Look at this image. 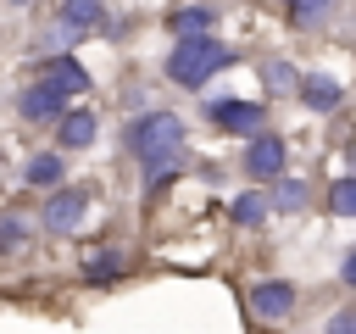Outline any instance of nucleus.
<instances>
[{"mask_svg":"<svg viewBox=\"0 0 356 334\" xmlns=\"http://www.w3.org/2000/svg\"><path fill=\"white\" fill-rule=\"evenodd\" d=\"M100 22H106V6L100 0H61V11H56V33L61 39H83Z\"/></svg>","mask_w":356,"mask_h":334,"instance_id":"obj_6","label":"nucleus"},{"mask_svg":"<svg viewBox=\"0 0 356 334\" xmlns=\"http://www.w3.org/2000/svg\"><path fill=\"white\" fill-rule=\"evenodd\" d=\"M83 212H89V189H83V184H67V189H56V195L44 200L39 223H44V234H72V228L83 223Z\"/></svg>","mask_w":356,"mask_h":334,"instance_id":"obj_3","label":"nucleus"},{"mask_svg":"<svg viewBox=\"0 0 356 334\" xmlns=\"http://www.w3.org/2000/svg\"><path fill=\"white\" fill-rule=\"evenodd\" d=\"M22 178H28L33 189H50V184H61V156H56V150H39V156H28Z\"/></svg>","mask_w":356,"mask_h":334,"instance_id":"obj_13","label":"nucleus"},{"mask_svg":"<svg viewBox=\"0 0 356 334\" xmlns=\"http://www.w3.org/2000/svg\"><path fill=\"white\" fill-rule=\"evenodd\" d=\"M328 206H334V217H356V178H339L334 195H328Z\"/></svg>","mask_w":356,"mask_h":334,"instance_id":"obj_16","label":"nucleus"},{"mask_svg":"<svg viewBox=\"0 0 356 334\" xmlns=\"http://www.w3.org/2000/svg\"><path fill=\"white\" fill-rule=\"evenodd\" d=\"M261 217H267L261 195H239V200H234V223H261Z\"/></svg>","mask_w":356,"mask_h":334,"instance_id":"obj_19","label":"nucleus"},{"mask_svg":"<svg viewBox=\"0 0 356 334\" xmlns=\"http://www.w3.org/2000/svg\"><path fill=\"white\" fill-rule=\"evenodd\" d=\"M245 173H250V178H278V173H284V139L256 134V139L245 145Z\"/></svg>","mask_w":356,"mask_h":334,"instance_id":"obj_9","label":"nucleus"},{"mask_svg":"<svg viewBox=\"0 0 356 334\" xmlns=\"http://www.w3.org/2000/svg\"><path fill=\"white\" fill-rule=\"evenodd\" d=\"M300 100H306L312 111H334V106H339V84L323 78V72H312V78H300Z\"/></svg>","mask_w":356,"mask_h":334,"instance_id":"obj_11","label":"nucleus"},{"mask_svg":"<svg viewBox=\"0 0 356 334\" xmlns=\"http://www.w3.org/2000/svg\"><path fill=\"white\" fill-rule=\"evenodd\" d=\"M17 111H22V122H56V117L67 111V95L39 78V84H28V89L17 95Z\"/></svg>","mask_w":356,"mask_h":334,"instance_id":"obj_5","label":"nucleus"},{"mask_svg":"<svg viewBox=\"0 0 356 334\" xmlns=\"http://www.w3.org/2000/svg\"><path fill=\"white\" fill-rule=\"evenodd\" d=\"M167 28H172L178 39H184V33H206V28H211V11H206V6H184V11L167 17Z\"/></svg>","mask_w":356,"mask_h":334,"instance_id":"obj_14","label":"nucleus"},{"mask_svg":"<svg viewBox=\"0 0 356 334\" xmlns=\"http://www.w3.org/2000/svg\"><path fill=\"white\" fill-rule=\"evenodd\" d=\"M95 134H100V122H95V111H89V106H78V111H61V117H56V145H61V150H89V145H95Z\"/></svg>","mask_w":356,"mask_h":334,"instance_id":"obj_7","label":"nucleus"},{"mask_svg":"<svg viewBox=\"0 0 356 334\" xmlns=\"http://www.w3.org/2000/svg\"><path fill=\"white\" fill-rule=\"evenodd\" d=\"M250 312H256V317H267V323H273V317H289V312H295V289H289V284H278V278H267V284H256V289H250Z\"/></svg>","mask_w":356,"mask_h":334,"instance_id":"obj_10","label":"nucleus"},{"mask_svg":"<svg viewBox=\"0 0 356 334\" xmlns=\"http://www.w3.org/2000/svg\"><path fill=\"white\" fill-rule=\"evenodd\" d=\"M39 78H44L50 89H61V95H89V72H83L72 56H44V61H39Z\"/></svg>","mask_w":356,"mask_h":334,"instance_id":"obj_8","label":"nucleus"},{"mask_svg":"<svg viewBox=\"0 0 356 334\" xmlns=\"http://www.w3.org/2000/svg\"><path fill=\"white\" fill-rule=\"evenodd\" d=\"M234 61V50L228 45H217L211 33H184L178 45H172V56H167V78L172 84H184V89H200L211 72H222Z\"/></svg>","mask_w":356,"mask_h":334,"instance_id":"obj_2","label":"nucleus"},{"mask_svg":"<svg viewBox=\"0 0 356 334\" xmlns=\"http://www.w3.org/2000/svg\"><path fill=\"white\" fill-rule=\"evenodd\" d=\"M206 117H211L217 128H228V134H256V128H261V106H256V100H239V95L211 100Z\"/></svg>","mask_w":356,"mask_h":334,"instance_id":"obj_4","label":"nucleus"},{"mask_svg":"<svg viewBox=\"0 0 356 334\" xmlns=\"http://www.w3.org/2000/svg\"><path fill=\"white\" fill-rule=\"evenodd\" d=\"M273 206H278V212H300V206H306V189H300L295 178H284L278 195H273Z\"/></svg>","mask_w":356,"mask_h":334,"instance_id":"obj_18","label":"nucleus"},{"mask_svg":"<svg viewBox=\"0 0 356 334\" xmlns=\"http://www.w3.org/2000/svg\"><path fill=\"white\" fill-rule=\"evenodd\" d=\"M11 6H28V0H11Z\"/></svg>","mask_w":356,"mask_h":334,"instance_id":"obj_24","label":"nucleus"},{"mask_svg":"<svg viewBox=\"0 0 356 334\" xmlns=\"http://www.w3.org/2000/svg\"><path fill=\"white\" fill-rule=\"evenodd\" d=\"M284 6H295V0H284Z\"/></svg>","mask_w":356,"mask_h":334,"instance_id":"obj_25","label":"nucleus"},{"mask_svg":"<svg viewBox=\"0 0 356 334\" xmlns=\"http://www.w3.org/2000/svg\"><path fill=\"white\" fill-rule=\"evenodd\" d=\"M334 0H295L289 6V17H295V28H312V22H323V11H328Z\"/></svg>","mask_w":356,"mask_h":334,"instance_id":"obj_17","label":"nucleus"},{"mask_svg":"<svg viewBox=\"0 0 356 334\" xmlns=\"http://www.w3.org/2000/svg\"><path fill=\"white\" fill-rule=\"evenodd\" d=\"M122 267H128V256H122V250H95V256L83 262V278H89V284H117V278H122Z\"/></svg>","mask_w":356,"mask_h":334,"instance_id":"obj_12","label":"nucleus"},{"mask_svg":"<svg viewBox=\"0 0 356 334\" xmlns=\"http://www.w3.org/2000/svg\"><path fill=\"white\" fill-rule=\"evenodd\" d=\"M22 245H28V223H22L17 212H6V217H0V262H6V256H17Z\"/></svg>","mask_w":356,"mask_h":334,"instance_id":"obj_15","label":"nucleus"},{"mask_svg":"<svg viewBox=\"0 0 356 334\" xmlns=\"http://www.w3.org/2000/svg\"><path fill=\"white\" fill-rule=\"evenodd\" d=\"M267 84H273V89H300V78H295L284 61H267Z\"/></svg>","mask_w":356,"mask_h":334,"instance_id":"obj_20","label":"nucleus"},{"mask_svg":"<svg viewBox=\"0 0 356 334\" xmlns=\"http://www.w3.org/2000/svg\"><path fill=\"white\" fill-rule=\"evenodd\" d=\"M328 334H356V328H350V312H345V317H334V323H328Z\"/></svg>","mask_w":356,"mask_h":334,"instance_id":"obj_21","label":"nucleus"},{"mask_svg":"<svg viewBox=\"0 0 356 334\" xmlns=\"http://www.w3.org/2000/svg\"><path fill=\"white\" fill-rule=\"evenodd\" d=\"M339 278H345V284H356V250L345 256V267H339Z\"/></svg>","mask_w":356,"mask_h":334,"instance_id":"obj_22","label":"nucleus"},{"mask_svg":"<svg viewBox=\"0 0 356 334\" xmlns=\"http://www.w3.org/2000/svg\"><path fill=\"white\" fill-rule=\"evenodd\" d=\"M350 328H356V312H350Z\"/></svg>","mask_w":356,"mask_h":334,"instance_id":"obj_23","label":"nucleus"},{"mask_svg":"<svg viewBox=\"0 0 356 334\" xmlns=\"http://www.w3.org/2000/svg\"><path fill=\"white\" fill-rule=\"evenodd\" d=\"M128 156L145 167L150 189L167 184L178 173V161H184V122L172 111H145L139 122H128Z\"/></svg>","mask_w":356,"mask_h":334,"instance_id":"obj_1","label":"nucleus"}]
</instances>
